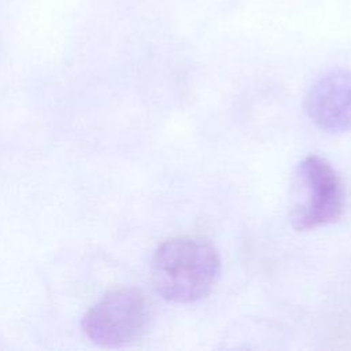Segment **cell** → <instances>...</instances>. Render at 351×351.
Wrapping results in <instances>:
<instances>
[{"mask_svg": "<svg viewBox=\"0 0 351 351\" xmlns=\"http://www.w3.org/2000/svg\"><path fill=\"white\" fill-rule=\"evenodd\" d=\"M304 108L308 118L322 130L343 133L351 130V71H326L311 85Z\"/></svg>", "mask_w": 351, "mask_h": 351, "instance_id": "cell-4", "label": "cell"}, {"mask_svg": "<svg viewBox=\"0 0 351 351\" xmlns=\"http://www.w3.org/2000/svg\"><path fill=\"white\" fill-rule=\"evenodd\" d=\"M149 304L137 289L122 288L106 293L84 315L81 328L95 344L119 348L138 340L148 328Z\"/></svg>", "mask_w": 351, "mask_h": 351, "instance_id": "cell-3", "label": "cell"}, {"mask_svg": "<svg viewBox=\"0 0 351 351\" xmlns=\"http://www.w3.org/2000/svg\"><path fill=\"white\" fill-rule=\"evenodd\" d=\"M221 274L215 247L197 237H174L162 243L151 262L156 292L174 303H193L206 298Z\"/></svg>", "mask_w": 351, "mask_h": 351, "instance_id": "cell-1", "label": "cell"}, {"mask_svg": "<svg viewBox=\"0 0 351 351\" xmlns=\"http://www.w3.org/2000/svg\"><path fill=\"white\" fill-rule=\"evenodd\" d=\"M346 207L341 176L322 156L308 155L298 165L291 188V223L310 230L336 222Z\"/></svg>", "mask_w": 351, "mask_h": 351, "instance_id": "cell-2", "label": "cell"}]
</instances>
